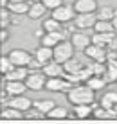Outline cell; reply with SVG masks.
<instances>
[{"mask_svg": "<svg viewBox=\"0 0 117 124\" xmlns=\"http://www.w3.org/2000/svg\"><path fill=\"white\" fill-rule=\"evenodd\" d=\"M67 99L72 106L74 104H94L96 90H92L86 83H77L72 86L70 92H67Z\"/></svg>", "mask_w": 117, "mask_h": 124, "instance_id": "obj_1", "label": "cell"}, {"mask_svg": "<svg viewBox=\"0 0 117 124\" xmlns=\"http://www.w3.org/2000/svg\"><path fill=\"white\" fill-rule=\"evenodd\" d=\"M74 50L76 49H74V45H72V41L63 40L54 47V59L59 61V63H67L68 59L74 56Z\"/></svg>", "mask_w": 117, "mask_h": 124, "instance_id": "obj_2", "label": "cell"}, {"mask_svg": "<svg viewBox=\"0 0 117 124\" xmlns=\"http://www.w3.org/2000/svg\"><path fill=\"white\" fill-rule=\"evenodd\" d=\"M45 83H47V76L43 74V70H31L27 76V79H25V85H27L29 90H42V88H45Z\"/></svg>", "mask_w": 117, "mask_h": 124, "instance_id": "obj_3", "label": "cell"}, {"mask_svg": "<svg viewBox=\"0 0 117 124\" xmlns=\"http://www.w3.org/2000/svg\"><path fill=\"white\" fill-rule=\"evenodd\" d=\"M74 15H77L76 9H74V4H63V6H59L58 9L52 11V18L59 20L61 23H67V22H72V20L76 18Z\"/></svg>", "mask_w": 117, "mask_h": 124, "instance_id": "obj_4", "label": "cell"}, {"mask_svg": "<svg viewBox=\"0 0 117 124\" xmlns=\"http://www.w3.org/2000/svg\"><path fill=\"white\" fill-rule=\"evenodd\" d=\"M70 41H72V45H74L76 50H85L86 47L92 43V36H90L86 31H81V29H77V31H72V34H70Z\"/></svg>", "mask_w": 117, "mask_h": 124, "instance_id": "obj_5", "label": "cell"}, {"mask_svg": "<svg viewBox=\"0 0 117 124\" xmlns=\"http://www.w3.org/2000/svg\"><path fill=\"white\" fill-rule=\"evenodd\" d=\"M97 22V15L96 13H77L74 18V25L81 31L85 29H94V25Z\"/></svg>", "mask_w": 117, "mask_h": 124, "instance_id": "obj_6", "label": "cell"}, {"mask_svg": "<svg viewBox=\"0 0 117 124\" xmlns=\"http://www.w3.org/2000/svg\"><path fill=\"white\" fill-rule=\"evenodd\" d=\"M43 74L47 76V78H63L65 76V67L63 63L56 61V59H50V61H47L45 65H43Z\"/></svg>", "mask_w": 117, "mask_h": 124, "instance_id": "obj_7", "label": "cell"}, {"mask_svg": "<svg viewBox=\"0 0 117 124\" xmlns=\"http://www.w3.org/2000/svg\"><path fill=\"white\" fill-rule=\"evenodd\" d=\"M65 38H67V31L61 29V31H56V32H45L43 36L40 38V43L45 45V47H54L59 43V41H63Z\"/></svg>", "mask_w": 117, "mask_h": 124, "instance_id": "obj_8", "label": "cell"}, {"mask_svg": "<svg viewBox=\"0 0 117 124\" xmlns=\"http://www.w3.org/2000/svg\"><path fill=\"white\" fill-rule=\"evenodd\" d=\"M7 56L11 58V61L15 63L16 67H27L29 61H31V58H33L25 49H13V50H9Z\"/></svg>", "mask_w": 117, "mask_h": 124, "instance_id": "obj_9", "label": "cell"}, {"mask_svg": "<svg viewBox=\"0 0 117 124\" xmlns=\"http://www.w3.org/2000/svg\"><path fill=\"white\" fill-rule=\"evenodd\" d=\"M83 52H85V56L90 58L92 61H101V63L106 61V50H105V47H99L96 43H90Z\"/></svg>", "mask_w": 117, "mask_h": 124, "instance_id": "obj_10", "label": "cell"}, {"mask_svg": "<svg viewBox=\"0 0 117 124\" xmlns=\"http://www.w3.org/2000/svg\"><path fill=\"white\" fill-rule=\"evenodd\" d=\"M33 104H34V102L29 99V97H25L24 93H20V95H13L11 101H9V106H13V108H18V110H22V112L31 110Z\"/></svg>", "mask_w": 117, "mask_h": 124, "instance_id": "obj_11", "label": "cell"}, {"mask_svg": "<svg viewBox=\"0 0 117 124\" xmlns=\"http://www.w3.org/2000/svg\"><path fill=\"white\" fill-rule=\"evenodd\" d=\"M97 7V0H76L74 2L76 13H96Z\"/></svg>", "mask_w": 117, "mask_h": 124, "instance_id": "obj_12", "label": "cell"}, {"mask_svg": "<svg viewBox=\"0 0 117 124\" xmlns=\"http://www.w3.org/2000/svg\"><path fill=\"white\" fill-rule=\"evenodd\" d=\"M29 72L31 70L27 67H15V70H11L9 74L4 76V81H25Z\"/></svg>", "mask_w": 117, "mask_h": 124, "instance_id": "obj_13", "label": "cell"}, {"mask_svg": "<svg viewBox=\"0 0 117 124\" xmlns=\"http://www.w3.org/2000/svg\"><path fill=\"white\" fill-rule=\"evenodd\" d=\"M4 88H6L11 95H20V93H25V90H29L25 81H6V83H4Z\"/></svg>", "mask_w": 117, "mask_h": 124, "instance_id": "obj_14", "label": "cell"}, {"mask_svg": "<svg viewBox=\"0 0 117 124\" xmlns=\"http://www.w3.org/2000/svg\"><path fill=\"white\" fill-rule=\"evenodd\" d=\"M63 67H65V74H74V72L81 70L83 67H86V61H85L83 58H76V56H72L67 63H63Z\"/></svg>", "mask_w": 117, "mask_h": 124, "instance_id": "obj_15", "label": "cell"}, {"mask_svg": "<svg viewBox=\"0 0 117 124\" xmlns=\"http://www.w3.org/2000/svg\"><path fill=\"white\" fill-rule=\"evenodd\" d=\"M45 11H47V7H45L43 2H31V7H29L27 16L31 20H40V18L45 16Z\"/></svg>", "mask_w": 117, "mask_h": 124, "instance_id": "obj_16", "label": "cell"}, {"mask_svg": "<svg viewBox=\"0 0 117 124\" xmlns=\"http://www.w3.org/2000/svg\"><path fill=\"white\" fill-rule=\"evenodd\" d=\"M34 58H38L40 61L45 65L47 61L54 59V49L52 47H45V45H40L36 50H34Z\"/></svg>", "mask_w": 117, "mask_h": 124, "instance_id": "obj_17", "label": "cell"}, {"mask_svg": "<svg viewBox=\"0 0 117 124\" xmlns=\"http://www.w3.org/2000/svg\"><path fill=\"white\" fill-rule=\"evenodd\" d=\"M114 36H115V31L114 32H94L92 34V43H96L99 47H106V45L112 43Z\"/></svg>", "mask_w": 117, "mask_h": 124, "instance_id": "obj_18", "label": "cell"}, {"mask_svg": "<svg viewBox=\"0 0 117 124\" xmlns=\"http://www.w3.org/2000/svg\"><path fill=\"white\" fill-rule=\"evenodd\" d=\"M92 104H74V110H72V117L77 119H86L92 115Z\"/></svg>", "mask_w": 117, "mask_h": 124, "instance_id": "obj_19", "label": "cell"}, {"mask_svg": "<svg viewBox=\"0 0 117 124\" xmlns=\"http://www.w3.org/2000/svg\"><path fill=\"white\" fill-rule=\"evenodd\" d=\"M29 7H31V2H11L7 9H9L13 15H27Z\"/></svg>", "mask_w": 117, "mask_h": 124, "instance_id": "obj_20", "label": "cell"}, {"mask_svg": "<svg viewBox=\"0 0 117 124\" xmlns=\"http://www.w3.org/2000/svg\"><path fill=\"white\" fill-rule=\"evenodd\" d=\"M42 27L45 29V32H56V31H61V22H59V20H56V18H52V16H50V18H45L42 22Z\"/></svg>", "mask_w": 117, "mask_h": 124, "instance_id": "obj_21", "label": "cell"}, {"mask_svg": "<svg viewBox=\"0 0 117 124\" xmlns=\"http://www.w3.org/2000/svg\"><path fill=\"white\" fill-rule=\"evenodd\" d=\"M101 106H105V108H115L117 106V92L115 90L106 92L101 97Z\"/></svg>", "mask_w": 117, "mask_h": 124, "instance_id": "obj_22", "label": "cell"}, {"mask_svg": "<svg viewBox=\"0 0 117 124\" xmlns=\"http://www.w3.org/2000/svg\"><path fill=\"white\" fill-rule=\"evenodd\" d=\"M33 106H34V108H38L43 115H47V113H49L50 110L56 106V102H54L52 99H40V101H34Z\"/></svg>", "mask_w": 117, "mask_h": 124, "instance_id": "obj_23", "label": "cell"}, {"mask_svg": "<svg viewBox=\"0 0 117 124\" xmlns=\"http://www.w3.org/2000/svg\"><path fill=\"white\" fill-rule=\"evenodd\" d=\"M22 117H24V115H22V110H18V108L9 106V108L2 110V119H6V121H20Z\"/></svg>", "mask_w": 117, "mask_h": 124, "instance_id": "obj_24", "label": "cell"}, {"mask_svg": "<svg viewBox=\"0 0 117 124\" xmlns=\"http://www.w3.org/2000/svg\"><path fill=\"white\" fill-rule=\"evenodd\" d=\"M63 83H65L63 78H47L45 88L50 90V92H61L63 90Z\"/></svg>", "mask_w": 117, "mask_h": 124, "instance_id": "obj_25", "label": "cell"}, {"mask_svg": "<svg viewBox=\"0 0 117 124\" xmlns=\"http://www.w3.org/2000/svg\"><path fill=\"white\" fill-rule=\"evenodd\" d=\"M96 15H97V20H112L115 16V9L112 6H103V7H97Z\"/></svg>", "mask_w": 117, "mask_h": 124, "instance_id": "obj_26", "label": "cell"}, {"mask_svg": "<svg viewBox=\"0 0 117 124\" xmlns=\"http://www.w3.org/2000/svg\"><path fill=\"white\" fill-rule=\"evenodd\" d=\"M86 85H88L92 90L97 92V90H101V88L106 85V79L103 78V76H96V74H94V76H90V78L86 79Z\"/></svg>", "mask_w": 117, "mask_h": 124, "instance_id": "obj_27", "label": "cell"}, {"mask_svg": "<svg viewBox=\"0 0 117 124\" xmlns=\"http://www.w3.org/2000/svg\"><path fill=\"white\" fill-rule=\"evenodd\" d=\"M94 31L96 32H114L112 20H97L96 25H94Z\"/></svg>", "mask_w": 117, "mask_h": 124, "instance_id": "obj_28", "label": "cell"}, {"mask_svg": "<svg viewBox=\"0 0 117 124\" xmlns=\"http://www.w3.org/2000/svg\"><path fill=\"white\" fill-rule=\"evenodd\" d=\"M45 117H49V119H65V117H68V112H67V108H63V106H54Z\"/></svg>", "mask_w": 117, "mask_h": 124, "instance_id": "obj_29", "label": "cell"}, {"mask_svg": "<svg viewBox=\"0 0 117 124\" xmlns=\"http://www.w3.org/2000/svg\"><path fill=\"white\" fill-rule=\"evenodd\" d=\"M15 63L11 61V58L9 56H2V59H0V70H2V74L6 76V74H9L11 70H15Z\"/></svg>", "mask_w": 117, "mask_h": 124, "instance_id": "obj_30", "label": "cell"}, {"mask_svg": "<svg viewBox=\"0 0 117 124\" xmlns=\"http://www.w3.org/2000/svg\"><path fill=\"white\" fill-rule=\"evenodd\" d=\"M103 78L106 79V83H114V81H117V67H114V65L108 63V68H106L105 74H103Z\"/></svg>", "mask_w": 117, "mask_h": 124, "instance_id": "obj_31", "label": "cell"}, {"mask_svg": "<svg viewBox=\"0 0 117 124\" xmlns=\"http://www.w3.org/2000/svg\"><path fill=\"white\" fill-rule=\"evenodd\" d=\"M43 4H45V7L47 9H50V11H54V9H58L59 6H63V0H43Z\"/></svg>", "mask_w": 117, "mask_h": 124, "instance_id": "obj_32", "label": "cell"}, {"mask_svg": "<svg viewBox=\"0 0 117 124\" xmlns=\"http://www.w3.org/2000/svg\"><path fill=\"white\" fill-rule=\"evenodd\" d=\"M27 68L29 70H40V68H43V63L40 61L38 58H31V61H29V65H27Z\"/></svg>", "mask_w": 117, "mask_h": 124, "instance_id": "obj_33", "label": "cell"}, {"mask_svg": "<svg viewBox=\"0 0 117 124\" xmlns=\"http://www.w3.org/2000/svg\"><path fill=\"white\" fill-rule=\"evenodd\" d=\"M7 40H9V29H2V31H0V41L6 43Z\"/></svg>", "mask_w": 117, "mask_h": 124, "instance_id": "obj_34", "label": "cell"}, {"mask_svg": "<svg viewBox=\"0 0 117 124\" xmlns=\"http://www.w3.org/2000/svg\"><path fill=\"white\" fill-rule=\"evenodd\" d=\"M108 47H110V49H112V50H115V52H117V32H115V36H114V40H112V43H110V45H108Z\"/></svg>", "mask_w": 117, "mask_h": 124, "instance_id": "obj_35", "label": "cell"}, {"mask_svg": "<svg viewBox=\"0 0 117 124\" xmlns=\"http://www.w3.org/2000/svg\"><path fill=\"white\" fill-rule=\"evenodd\" d=\"M9 4H11V0H0V6L2 7H9Z\"/></svg>", "mask_w": 117, "mask_h": 124, "instance_id": "obj_36", "label": "cell"}, {"mask_svg": "<svg viewBox=\"0 0 117 124\" xmlns=\"http://www.w3.org/2000/svg\"><path fill=\"white\" fill-rule=\"evenodd\" d=\"M112 25H114V31L117 32V15L114 16V18H112Z\"/></svg>", "mask_w": 117, "mask_h": 124, "instance_id": "obj_37", "label": "cell"}, {"mask_svg": "<svg viewBox=\"0 0 117 124\" xmlns=\"http://www.w3.org/2000/svg\"><path fill=\"white\" fill-rule=\"evenodd\" d=\"M11 2H29V0H11Z\"/></svg>", "mask_w": 117, "mask_h": 124, "instance_id": "obj_38", "label": "cell"}, {"mask_svg": "<svg viewBox=\"0 0 117 124\" xmlns=\"http://www.w3.org/2000/svg\"><path fill=\"white\" fill-rule=\"evenodd\" d=\"M33 2H43V0H33Z\"/></svg>", "mask_w": 117, "mask_h": 124, "instance_id": "obj_39", "label": "cell"}, {"mask_svg": "<svg viewBox=\"0 0 117 124\" xmlns=\"http://www.w3.org/2000/svg\"><path fill=\"white\" fill-rule=\"evenodd\" d=\"M115 15H117V9H115Z\"/></svg>", "mask_w": 117, "mask_h": 124, "instance_id": "obj_40", "label": "cell"}]
</instances>
